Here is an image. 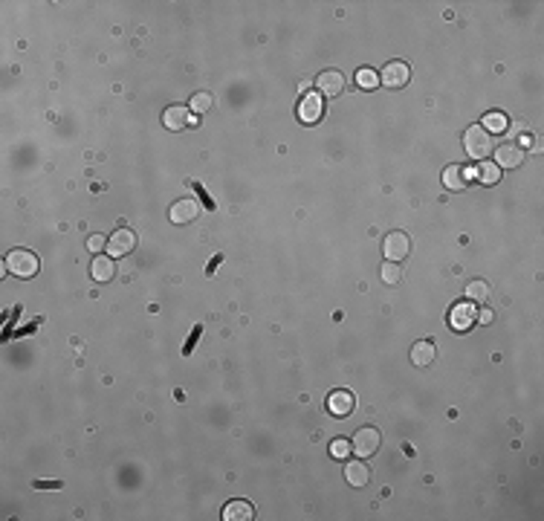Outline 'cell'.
I'll return each instance as SVG.
<instances>
[{
  "label": "cell",
  "instance_id": "83f0119b",
  "mask_svg": "<svg viewBox=\"0 0 544 521\" xmlns=\"http://www.w3.org/2000/svg\"><path fill=\"white\" fill-rule=\"evenodd\" d=\"M515 145H533V136H530V133H524V136H521V142H515Z\"/></svg>",
  "mask_w": 544,
  "mask_h": 521
},
{
  "label": "cell",
  "instance_id": "5b68a950",
  "mask_svg": "<svg viewBox=\"0 0 544 521\" xmlns=\"http://www.w3.org/2000/svg\"><path fill=\"white\" fill-rule=\"evenodd\" d=\"M383 255H386V260L400 264V260H406L411 255V238L406 232H388L383 241Z\"/></svg>",
  "mask_w": 544,
  "mask_h": 521
},
{
  "label": "cell",
  "instance_id": "7a4b0ae2",
  "mask_svg": "<svg viewBox=\"0 0 544 521\" xmlns=\"http://www.w3.org/2000/svg\"><path fill=\"white\" fill-rule=\"evenodd\" d=\"M463 151H466V156H472V160H486L489 153H493V136H489L480 125H472V128H466V133H463Z\"/></svg>",
  "mask_w": 544,
  "mask_h": 521
},
{
  "label": "cell",
  "instance_id": "ba28073f",
  "mask_svg": "<svg viewBox=\"0 0 544 521\" xmlns=\"http://www.w3.org/2000/svg\"><path fill=\"white\" fill-rule=\"evenodd\" d=\"M316 90H318L321 98H336V96L345 93V76L339 70H324L316 79Z\"/></svg>",
  "mask_w": 544,
  "mask_h": 521
},
{
  "label": "cell",
  "instance_id": "6da1fadb",
  "mask_svg": "<svg viewBox=\"0 0 544 521\" xmlns=\"http://www.w3.org/2000/svg\"><path fill=\"white\" fill-rule=\"evenodd\" d=\"M38 270H41V260L29 249H12L6 255V273L18 275V278H35Z\"/></svg>",
  "mask_w": 544,
  "mask_h": 521
},
{
  "label": "cell",
  "instance_id": "30bf717a",
  "mask_svg": "<svg viewBox=\"0 0 544 521\" xmlns=\"http://www.w3.org/2000/svg\"><path fill=\"white\" fill-rule=\"evenodd\" d=\"M495 151V166L501 168V171H510V168H521V163H524V148L521 145H515V142H510V145H498V148H493Z\"/></svg>",
  "mask_w": 544,
  "mask_h": 521
},
{
  "label": "cell",
  "instance_id": "8fae6325",
  "mask_svg": "<svg viewBox=\"0 0 544 521\" xmlns=\"http://www.w3.org/2000/svg\"><path fill=\"white\" fill-rule=\"evenodd\" d=\"M475 183V171L469 166H449L443 171V186L449 191H466Z\"/></svg>",
  "mask_w": 544,
  "mask_h": 521
},
{
  "label": "cell",
  "instance_id": "3957f363",
  "mask_svg": "<svg viewBox=\"0 0 544 521\" xmlns=\"http://www.w3.org/2000/svg\"><path fill=\"white\" fill-rule=\"evenodd\" d=\"M379 446H383V435H379V429H373V426L359 429V432L353 435V440H351V449H353L359 457H371V455H376Z\"/></svg>",
  "mask_w": 544,
  "mask_h": 521
},
{
  "label": "cell",
  "instance_id": "5bb4252c",
  "mask_svg": "<svg viewBox=\"0 0 544 521\" xmlns=\"http://www.w3.org/2000/svg\"><path fill=\"white\" fill-rule=\"evenodd\" d=\"M114 275H116V260L111 255H96L90 264V278L96 284H111Z\"/></svg>",
  "mask_w": 544,
  "mask_h": 521
},
{
  "label": "cell",
  "instance_id": "484cf974",
  "mask_svg": "<svg viewBox=\"0 0 544 521\" xmlns=\"http://www.w3.org/2000/svg\"><path fill=\"white\" fill-rule=\"evenodd\" d=\"M87 249H90L93 255H101V249H107V238H104V235H90Z\"/></svg>",
  "mask_w": 544,
  "mask_h": 521
},
{
  "label": "cell",
  "instance_id": "9a60e30c",
  "mask_svg": "<svg viewBox=\"0 0 544 521\" xmlns=\"http://www.w3.org/2000/svg\"><path fill=\"white\" fill-rule=\"evenodd\" d=\"M353 408H356V397L351 391H345V388H339V391H333L328 397V411L333 417H348V414H353Z\"/></svg>",
  "mask_w": 544,
  "mask_h": 521
},
{
  "label": "cell",
  "instance_id": "7c38bea8",
  "mask_svg": "<svg viewBox=\"0 0 544 521\" xmlns=\"http://www.w3.org/2000/svg\"><path fill=\"white\" fill-rule=\"evenodd\" d=\"M197 215H200V203H197V200H191V197H183V200H177V203L171 206V212H168L171 223H177V226L197 221Z\"/></svg>",
  "mask_w": 544,
  "mask_h": 521
},
{
  "label": "cell",
  "instance_id": "603a6c76",
  "mask_svg": "<svg viewBox=\"0 0 544 521\" xmlns=\"http://www.w3.org/2000/svg\"><path fill=\"white\" fill-rule=\"evenodd\" d=\"M356 84H359L362 90H376V87H379V73L371 70V67H362V70L356 73Z\"/></svg>",
  "mask_w": 544,
  "mask_h": 521
},
{
  "label": "cell",
  "instance_id": "7402d4cb",
  "mask_svg": "<svg viewBox=\"0 0 544 521\" xmlns=\"http://www.w3.org/2000/svg\"><path fill=\"white\" fill-rule=\"evenodd\" d=\"M379 275H383V281H386V284L397 287V284L403 281V267H400V264H394V260H386L383 270H379Z\"/></svg>",
  "mask_w": 544,
  "mask_h": 521
},
{
  "label": "cell",
  "instance_id": "2e32d148",
  "mask_svg": "<svg viewBox=\"0 0 544 521\" xmlns=\"http://www.w3.org/2000/svg\"><path fill=\"white\" fill-rule=\"evenodd\" d=\"M411 365L414 368H428V365L438 359V348H434V342H428V339H423V342H414L411 345Z\"/></svg>",
  "mask_w": 544,
  "mask_h": 521
},
{
  "label": "cell",
  "instance_id": "d6986e66",
  "mask_svg": "<svg viewBox=\"0 0 544 521\" xmlns=\"http://www.w3.org/2000/svg\"><path fill=\"white\" fill-rule=\"evenodd\" d=\"M472 171H475V180H478L480 186H495V183L501 180V168H498L493 160H480Z\"/></svg>",
  "mask_w": 544,
  "mask_h": 521
},
{
  "label": "cell",
  "instance_id": "4316f807",
  "mask_svg": "<svg viewBox=\"0 0 544 521\" xmlns=\"http://www.w3.org/2000/svg\"><path fill=\"white\" fill-rule=\"evenodd\" d=\"M478 319L486 325V322H493V313H489V310H483V313H478Z\"/></svg>",
  "mask_w": 544,
  "mask_h": 521
},
{
  "label": "cell",
  "instance_id": "e0dca14e",
  "mask_svg": "<svg viewBox=\"0 0 544 521\" xmlns=\"http://www.w3.org/2000/svg\"><path fill=\"white\" fill-rule=\"evenodd\" d=\"M345 481H348L351 487H365V484L371 481V469H368L365 457H359V460H351V463L345 466Z\"/></svg>",
  "mask_w": 544,
  "mask_h": 521
},
{
  "label": "cell",
  "instance_id": "4fadbf2b",
  "mask_svg": "<svg viewBox=\"0 0 544 521\" xmlns=\"http://www.w3.org/2000/svg\"><path fill=\"white\" fill-rule=\"evenodd\" d=\"M162 125H166L168 131H183L188 125H197L191 111L183 108V104H171V108H166V113H162Z\"/></svg>",
  "mask_w": 544,
  "mask_h": 521
},
{
  "label": "cell",
  "instance_id": "52a82bcc",
  "mask_svg": "<svg viewBox=\"0 0 544 521\" xmlns=\"http://www.w3.org/2000/svg\"><path fill=\"white\" fill-rule=\"evenodd\" d=\"M296 113H298V119L304 125L321 122V116H324V98L318 93H304L301 101H298V108H296Z\"/></svg>",
  "mask_w": 544,
  "mask_h": 521
},
{
  "label": "cell",
  "instance_id": "277c9868",
  "mask_svg": "<svg viewBox=\"0 0 544 521\" xmlns=\"http://www.w3.org/2000/svg\"><path fill=\"white\" fill-rule=\"evenodd\" d=\"M475 322H478V307H475L472 301H458V304L449 310V325H452V330H458V333L472 330Z\"/></svg>",
  "mask_w": 544,
  "mask_h": 521
},
{
  "label": "cell",
  "instance_id": "44dd1931",
  "mask_svg": "<svg viewBox=\"0 0 544 521\" xmlns=\"http://www.w3.org/2000/svg\"><path fill=\"white\" fill-rule=\"evenodd\" d=\"M466 298L472 301V304H483L486 298H489V284L486 281H472V284H466Z\"/></svg>",
  "mask_w": 544,
  "mask_h": 521
},
{
  "label": "cell",
  "instance_id": "ac0fdd59",
  "mask_svg": "<svg viewBox=\"0 0 544 521\" xmlns=\"http://www.w3.org/2000/svg\"><path fill=\"white\" fill-rule=\"evenodd\" d=\"M255 518V507L249 501H229L223 507V521H252Z\"/></svg>",
  "mask_w": 544,
  "mask_h": 521
},
{
  "label": "cell",
  "instance_id": "cb8c5ba5",
  "mask_svg": "<svg viewBox=\"0 0 544 521\" xmlns=\"http://www.w3.org/2000/svg\"><path fill=\"white\" fill-rule=\"evenodd\" d=\"M188 111H194V113H206V111H211V96H208V93H194V96H191V104H188Z\"/></svg>",
  "mask_w": 544,
  "mask_h": 521
},
{
  "label": "cell",
  "instance_id": "d4e9b609",
  "mask_svg": "<svg viewBox=\"0 0 544 521\" xmlns=\"http://www.w3.org/2000/svg\"><path fill=\"white\" fill-rule=\"evenodd\" d=\"M351 452H353V449H351V440H345V437H336V440L331 443V455H333L336 460H345Z\"/></svg>",
  "mask_w": 544,
  "mask_h": 521
},
{
  "label": "cell",
  "instance_id": "8992f818",
  "mask_svg": "<svg viewBox=\"0 0 544 521\" xmlns=\"http://www.w3.org/2000/svg\"><path fill=\"white\" fill-rule=\"evenodd\" d=\"M411 81V67L406 61H388L379 73V84H386L388 90H400Z\"/></svg>",
  "mask_w": 544,
  "mask_h": 521
},
{
  "label": "cell",
  "instance_id": "9c48e42d",
  "mask_svg": "<svg viewBox=\"0 0 544 521\" xmlns=\"http://www.w3.org/2000/svg\"><path fill=\"white\" fill-rule=\"evenodd\" d=\"M136 243H139L136 232L119 229V232H114L111 238H107V255H111V258H125V255H131L136 249Z\"/></svg>",
  "mask_w": 544,
  "mask_h": 521
},
{
  "label": "cell",
  "instance_id": "ffe728a7",
  "mask_svg": "<svg viewBox=\"0 0 544 521\" xmlns=\"http://www.w3.org/2000/svg\"><path fill=\"white\" fill-rule=\"evenodd\" d=\"M480 128L493 136V133H504L507 128H510V119L504 116V113H486L483 119H480Z\"/></svg>",
  "mask_w": 544,
  "mask_h": 521
}]
</instances>
